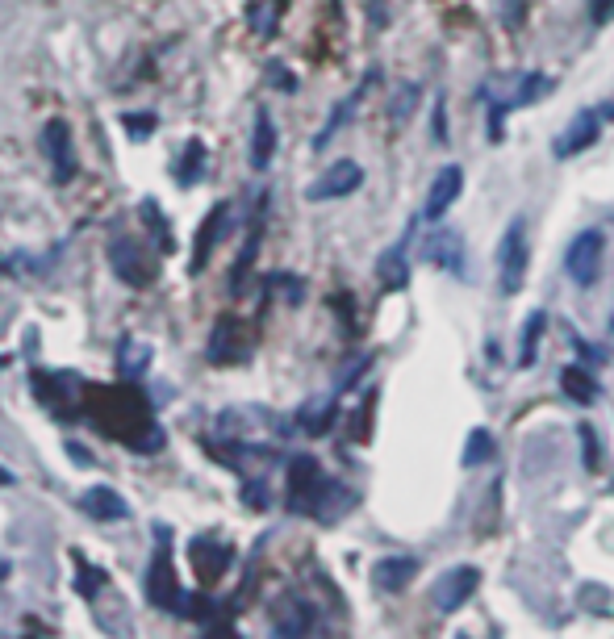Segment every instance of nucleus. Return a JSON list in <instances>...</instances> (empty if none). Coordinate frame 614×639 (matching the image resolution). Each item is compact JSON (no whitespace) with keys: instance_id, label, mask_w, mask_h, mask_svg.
<instances>
[{"instance_id":"f257e3e1","label":"nucleus","mask_w":614,"mask_h":639,"mask_svg":"<svg viewBox=\"0 0 614 639\" xmlns=\"http://www.w3.org/2000/svg\"><path fill=\"white\" fill-rule=\"evenodd\" d=\"M335 481L322 472L314 456H293L289 464V510L293 514H318L330 518V497H335Z\"/></svg>"},{"instance_id":"f03ea898","label":"nucleus","mask_w":614,"mask_h":639,"mask_svg":"<svg viewBox=\"0 0 614 639\" xmlns=\"http://www.w3.org/2000/svg\"><path fill=\"white\" fill-rule=\"evenodd\" d=\"M155 539H159V548H155V560H151V568H147V598H151V606H159V610L180 614L184 589H180L176 568H172V531L155 523Z\"/></svg>"},{"instance_id":"7ed1b4c3","label":"nucleus","mask_w":614,"mask_h":639,"mask_svg":"<svg viewBox=\"0 0 614 639\" xmlns=\"http://www.w3.org/2000/svg\"><path fill=\"white\" fill-rule=\"evenodd\" d=\"M527 259H531V247H527V218H514L502 234V247H498V284L502 293H518L523 289V276H527Z\"/></svg>"},{"instance_id":"20e7f679","label":"nucleus","mask_w":614,"mask_h":639,"mask_svg":"<svg viewBox=\"0 0 614 639\" xmlns=\"http://www.w3.org/2000/svg\"><path fill=\"white\" fill-rule=\"evenodd\" d=\"M109 264H113L117 276L130 284V289H147V284L155 280V255H151V247L130 239V234H117V239L109 243Z\"/></svg>"},{"instance_id":"39448f33","label":"nucleus","mask_w":614,"mask_h":639,"mask_svg":"<svg viewBox=\"0 0 614 639\" xmlns=\"http://www.w3.org/2000/svg\"><path fill=\"white\" fill-rule=\"evenodd\" d=\"M602 259H606V239H602V230H581L577 239L569 243L564 268H569L573 284H581V289H594V284L602 280Z\"/></svg>"},{"instance_id":"423d86ee","label":"nucleus","mask_w":614,"mask_h":639,"mask_svg":"<svg viewBox=\"0 0 614 639\" xmlns=\"http://www.w3.org/2000/svg\"><path fill=\"white\" fill-rule=\"evenodd\" d=\"M42 155L51 159V180L55 184H72L80 163H76V147H72V126L63 117H51L42 126Z\"/></svg>"},{"instance_id":"0eeeda50","label":"nucleus","mask_w":614,"mask_h":639,"mask_svg":"<svg viewBox=\"0 0 614 639\" xmlns=\"http://www.w3.org/2000/svg\"><path fill=\"white\" fill-rule=\"evenodd\" d=\"M477 585H481V568L477 564H456L435 581L431 602H435L439 614H456L460 606H468L472 594H477Z\"/></svg>"},{"instance_id":"6e6552de","label":"nucleus","mask_w":614,"mask_h":639,"mask_svg":"<svg viewBox=\"0 0 614 639\" xmlns=\"http://www.w3.org/2000/svg\"><path fill=\"white\" fill-rule=\"evenodd\" d=\"M34 393L55 410V418H76V401L84 397V385L76 372H34Z\"/></svg>"},{"instance_id":"1a4fd4ad","label":"nucleus","mask_w":614,"mask_h":639,"mask_svg":"<svg viewBox=\"0 0 614 639\" xmlns=\"http://www.w3.org/2000/svg\"><path fill=\"white\" fill-rule=\"evenodd\" d=\"M251 355V330L239 318H218L214 335H209V364H243Z\"/></svg>"},{"instance_id":"9d476101","label":"nucleus","mask_w":614,"mask_h":639,"mask_svg":"<svg viewBox=\"0 0 614 639\" xmlns=\"http://www.w3.org/2000/svg\"><path fill=\"white\" fill-rule=\"evenodd\" d=\"M364 184V168L356 159H339L305 188V201H339V197H351L356 188Z\"/></svg>"},{"instance_id":"9b49d317","label":"nucleus","mask_w":614,"mask_h":639,"mask_svg":"<svg viewBox=\"0 0 614 639\" xmlns=\"http://www.w3.org/2000/svg\"><path fill=\"white\" fill-rule=\"evenodd\" d=\"M314 627H318V610L301 594H285L272 606V631L276 635H310Z\"/></svg>"},{"instance_id":"f8f14e48","label":"nucleus","mask_w":614,"mask_h":639,"mask_svg":"<svg viewBox=\"0 0 614 639\" xmlns=\"http://www.w3.org/2000/svg\"><path fill=\"white\" fill-rule=\"evenodd\" d=\"M230 226H234V209H230L226 201H218L214 209H209L201 234H197V251H193V264H188V272H205L209 255H214V247L230 234Z\"/></svg>"},{"instance_id":"ddd939ff","label":"nucleus","mask_w":614,"mask_h":639,"mask_svg":"<svg viewBox=\"0 0 614 639\" xmlns=\"http://www.w3.org/2000/svg\"><path fill=\"white\" fill-rule=\"evenodd\" d=\"M598 130H602V122H598V109H585V113H577L569 126H564V134L552 142V151H556V159H573V155H581V151H589L598 142Z\"/></svg>"},{"instance_id":"4468645a","label":"nucleus","mask_w":614,"mask_h":639,"mask_svg":"<svg viewBox=\"0 0 614 639\" xmlns=\"http://www.w3.org/2000/svg\"><path fill=\"white\" fill-rule=\"evenodd\" d=\"M460 193H464V168H460V163H447V168L435 176V184H431L427 205H422V218H427V222H439L443 213L456 205Z\"/></svg>"},{"instance_id":"2eb2a0df","label":"nucleus","mask_w":614,"mask_h":639,"mask_svg":"<svg viewBox=\"0 0 614 639\" xmlns=\"http://www.w3.org/2000/svg\"><path fill=\"white\" fill-rule=\"evenodd\" d=\"M188 556H193V573L209 585V581H218L226 568H230V560H234V552H230V543H218V539H193V548H188Z\"/></svg>"},{"instance_id":"dca6fc26","label":"nucleus","mask_w":614,"mask_h":639,"mask_svg":"<svg viewBox=\"0 0 614 639\" xmlns=\"http://www.w3.org/2000/svg\"><path fill=\"white\" fill-rule=\"evenodd\" d=\"M372 80H381V67H368V71H364V80L356 84V92H351L347 101H339V105H335V113H330V122H326V126L318 130V138H314V151H322L326 142L335 138V134H339V130H343L347 122H351V109H356V105L364 101V92L372 88Z\"/></svg>"},{"instance_id":"f3484780","label":"nucleus","mask_w":614,"mask_h":639,"mask_svg":"<svg viewBox=\"0 0 614 639\" xmlns=\"http://www.w3.org/2000/svg\"><path fill=\"white\" fill-rule=\"evenodd\" d=\"M80 510L97 523H117V518H130V506L122 493H113L109 485H92L84 497H80Z\"/></svg>"},{"instance_id":"a211bd4d","label":"nucleus","mask_w":614,"mask_h":639,"mask_svg":"<svg viewBox=\"0 0 614 639\" xmlns=\"http://www.w3.org/2000/svg\"><path fill=\"white\" fill-rule=\"evenodd\" d=\"M418 573V560L414 556H385V560H376L372 564V581L376 589H385V594H401Z\"/></svg>"},{"instance_id":"6ab92c4d","label":"nucleus","mask_w":614,"mask_h":639,"mask_svg":"<svg viewBox=\"0 0 614 639\" xmlns=\"http://www.w3.org/2000/svg\"><path fill=\"white\" fill-rule=\"evenodd\" d=\"M276 155V126H272V113L259 109L255 113V126H251V168L264 172Z\"/></svg>"},{"instance_id":"aec40b11","label":"nucleus","mask_w":614,"mask_h":639,"mask_svg":"<svg viewBox=\"0 0 614 639\" xmlns=\"http://www.w3.org/2000/svg\"><path fill=\"white\" fill-rule=\"evenodd\" d=\"M376 280H381L385 293L406 289V284H410V259H406V251H401V247H385L381 259H376Z\"/></svg>"},{"instance_id":"412c9836","label":"nucleus","mask_w":614,"mask_h":639,"mask_svg":"<svg viewBox=\"0 0 614 639\" xmlns=\"http://www.w3.org/2000/svg\"><path fill=\"white\" fill-rule=\"evenodd\" d=\"M335 414H339V401L335 397H314L305 401L301 414H297V426L305 435H326L330 426H335Z\"/></svg>"},{"instance_id":"4be33fe9","label":"nucleus","mask_w":614,"mask_h":639,"mask_svg":"<svg viewBox=\"0 0 614 639\" xmlns=\"http://www.w3.org/2000/svg\"><path fill=\"white\" fill-rule=\"evenodd\" d=\"M259 234H264V201H259V218L251 222V234H247V247H243V255H239V264H234V276H230V293L239 297L243 289H247V272H251V264H255V251H259Z\"/></svg>"},{"instance_id":"5701e85b","label":"nucleus","mask_w":614,"mask_h":639,"mask_svg":"<svg viewBox=\"0 0 614 639\" xmlns=\"http://www.w3.org/2000/svg\"><path fill=\"white\" fill-rule=\"evenodd\" d=\"M431 264H439L443 272H464V247H460V234L456 230H443L431 239Z\"/></svg>"},{"instance_id":"b1692460","label":"nucleus","mask_w":614,"mask_h":639,"mask_svg":"<svg viewBox=\"0 0 614 639\" xmlns=\"http://www.w3.org/2000/svg\"><path fill=\"white\" fill-rule=\"evenodd\" d=\"M147 364H151V347L138 339H122V347H117V372H122V381H138L147 372Z\"/></svg>"},{"instance_id":"393cba45","label":"nucleus","mask_w":614,"mask_h":639,"mask_svg":"<svg viewBox=\"0 0 614 639\" xmlns=\"http://www.w3.org/2000/svg\"><path fill=\"white\" fill-rule=\"evenodd\" d=\"M560 385H564V393H569L573 401H581V406H594V401H598V381L585 368H564L560 372Z\"/></svg>"},{"instance_id":"a878e982","label":"nucleus","mask_w":614,"mask_h":639,"mask_svg":"<svg viewBox=\"0 0 614 639\" xmlns=\"http://www.w3.org/2000/svg\"><path fill=\"white\" fill-rule=\"evenodd\" d=\"M543 330H548V310H535V314L527 318V326H523V347H518V368H531V364H535Z\"/></svg>"},{"instance_id":"bb28decb","label":"nucleus","mask_w":614,"mask_h":639,"mask_svg":"<svg viewBox=\"0 0 614 639\" xmlns=\"http://www.w3.org/2000/svg\"><path fill=\"white\" fill-rule=\"evenodd\" d=\"M205 142L201 138H193V142H184V159L176 163V180L180 184H197L201 176H205Z\"/></svg>"},{"instance_id":"cd10ccee","label":"nucleus","mask_w":614,"mask_h":639,"mask_svg":"<svg viewBox=\"0 0 614 639\" xmlns=\"http://www.w3.org/2000/svg\"><path fill=\"white\" fill-rule=\"evenodd\" d=\"M72 560H76V577H80L76 585H80V594H84L88 602L97 598V594H105V589H109V573H105V568H92V564H88L80 552H76Z\"/></svg>"},{"instance_id":"c85d7f7f","label":"nucleus","mask_w":614,"mask_h":639,"mask_svg":"<svg viewBox=\"0 0 614 639\" xmlns=\"http://www.w3.org/2000/svg\"><path fill=\"white\" fill-rule=\"evenodd\" d=\"M418 97H422V88H418V84H401V88L393 92V101H389V117H393L397 126L406 122V117L418 109Z\"/></svg>"},{"instance_id":"c756f323","label":"nucleus","mask_w":614,"mask_h":639,"mask_svg":"<svg viewBox=\"0 0 614 639\" xmlns=\"http://www.w3.org/2000/svg\"><path fill=\"white\" fill-rule=\"evenodd\" d=\"M493 456V435L485 431V426H481V431H472L468 435V452H464V468H477V464H485Z\"/></svg>"},{"instance_id":"7c9ffc66","label":"nucleus","mask_w":614,"mask_h":639,"mask_svg":"<svg viewBox=\"0 0 614 639\" xmlns=\"http://www.w3.org/2000/svg\"><path fill=\"white\" fill-rule=\"evenodd\" d=\"M243 502H247L251 510H264V506L272 502V497H268V481H264V477H251V481L243 485Z\"/></svg>"},{"instance_id":"2f4dec72","label":"nucleus","mask_w":614,"mask_h":639,"mask_svg":"<svg viewBox=\"0 0 614 639\" xmlns=\"http://www.w3.org/2000/svg\"><path fill=\"white\" fill-rule=\"evenodd\" d=\"M122 126L130 138H147L155 130V113H122Z\"/></svg>"},{"instance_id":"473e14b6","label":"nucleus","mask_w":614,"mask_h":639,"mask_svg":"<svg viewBox=\"0 0 614 639\" xmlns=\"http://www.w3.org/2000/svg\"><path fill=\"white\" fill-rule=\"evenodd\" d=\"M143 218H147V226H151V234H155V239H159V234H163V239H168V243H172V230H168V222H163V209H159V205H155L151 197L143 201Z\"/></svg>"},{"instance_id":"72a5a7b5","label":"nucleus","mask_w":614,"mask_h":639,"mask_svg":"<svg viewBox=\"0 0 614 639\" xmlns=\"http://www.w3.org/2000/svg\"><path fill=\"white\" fill-rule=\"evenodd\" d=\"M577 431H581V443H585V468H598V435H594V426L581 422Z\"/></svg>"},{"instance_id":"f704fd0d","label":"nucleus","mask_w":614,"mask_h":639,"mask_svg":"<svg viewBox=\"0 0 614 639\" xmlns=\"http://www.w3.org/2000/svg\"><path fill=\"white\" fill-rule=\"evenodd\" d=\"M268 76H272V84H276L280 92H297V76H293L285 63H268Z\"/></svg>"},{"instance_id":"c9c22d12","label":"nucleus","mask_w":614,"mask_h":639,"mask_svg":"<svg viewBox=\"0 0 614 639\" xmlns=\"http://www.w3.org/2000/svg\"><path fill=\"white\" fill-rule=\"evenodd\" d=\"M435 142H447V101H435Z\"/></svg>"},{"instance_id":"e433bc0d","label":"nucleus","mask_w":614,"mask_h":639,"mask_svg":"<svg viewBox=\"0 0 614 639\" xmlns=\"http://www.w3.org/2000/svg\"><path fill=\"white\" fill-rule=\"evenodd\" d=\"M610 13H614V0H589V17H594L598 26H602V21H610Z\"/></svg>"},{"instance_id":"4c0bfd02","label":"nucleus","mask_w":614,"mask_h":639,"mask_svg":"<svg viewBox=\"0 0 614 639\" xmlns=\"http://www.w3.org/2000/svg\"><path fill=\"white\" fill-rule=\"evenodd\" d=\"M372 26H385V0H372Z\"/></svg>"},{"instance_id":"58836bf2","label":"nucleus","mask_w":614,"mask_h":639,"mask_svg":"<svg viewBox=\"0 0 614 639\" xmlns=\"http://www.w3.org/2000/svg\"><path fill=\"white\" fill-rule=\"evenodd\" d=\"M0 485H13V472L9 468H0Z\"/></svg>"},{"instance_id":"ea45409f","label":"nucleus","mask_w":614,"mask_h":639,"mask_svg":"<svg viewBox=\"0 0 614 639\" xmlns=\"http://www.w3.org/2000/svg\"><path fill=\"white\" fill-rule=\"evenodd\" d=\"M5 573H9V564H5V560H0V577H5Z\"/></svg>"},{"instance_id":"a19ab883","label":"nucleus","mask_w":614,"mask_h":639,"mask_svg":"<svg viewBox=\"0 0 614 639\" xmlns=\"http://www.w3.org/2000/svg\"><path fill=\"white\" fill-rule=\"evenodd\" d=\"M330 5H335V9H339V0H330Z\"/></svg>"},{"instance_id":"79ce46f5","label":"nucleus","mask_w":614,"mask_h":639,"mask_svg":"<svg viewBox=\"0 0 614 639\" xmlns=\"http://www.w3.org/2000/svg\"><path fill=\"white\" fill-rule=\"evenodd\" d=\"M0 364H5V360H0Z\"/></svg>"}]
</instances>
